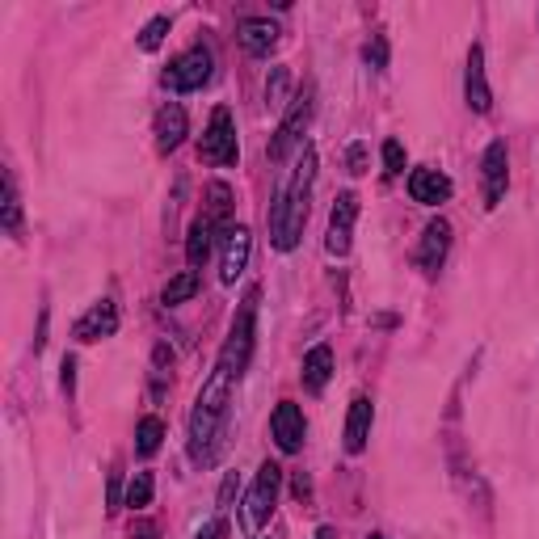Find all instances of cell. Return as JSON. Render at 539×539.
<instances>
[{
	"label": "cell",
	"instance_id": "cell-1",
	"mask_svg": "<svg viewBox=\"0 0 539 539\" xmlns=\"http://www.w3.org/2000/svg\"><path fill=\"white\" fill-rule=\"evenodd\" d=\"M257 295H262L257 287L245 291L241 308H236V316H232L228 342H224V350H219L207 384L198 388V396H194V409H190V459H194V464H215L219 447H224L232 392H236V384H241V375H245L249 358H253V342H257V337H253L257 333L253 329V321H257Z\"/></svg>",
	"mask_w": 539,
	"mask_h": 539
},
{
	"label": "cell",
	"instance_id": "cell-2",
	"mask_svg": "<svg viewBox=\"0 0 539 539\" xmlns=\"http://www.w3.org/2000/svg\"><path fill=\"white\" fill-rule=\"evenodd\" d=\"M312 182H316V148H304L299 161L291 169V177L278 186L274 203H270V241L274 249L291 253L304 236V224H308V198H312Z\"/></svg>",
	"mask_w": 539,
	"mask_h": 539
},
{
	"label": "cell",
	"instance_id": "cell-3",
	"mask_svg": "<svg viewBox=\"0 0 539 539\" xmlns=\"http://www.w3.org/2000/svg\"><path fill=\"white\" fill-rule=\"evenodd\" d=\"M278 493H283V468L266 459V464L257 468V476H253L245 502L236 506V510H241V531H245V535H257V531L270 523V514H274V506H278Z\"/></svg>",
	"mask_w": 539,
	"mask_h": 539
},
{
	"label": "cell",
	"instance_id": "cell-4",
	"mask_svg": "<svg viewBox=\"0 0 539 539\" xmlns=\"http://www.w3.org/2000/svg\"><path fill=\"white\" fill-rule=\"evenodd\" d=\"M198 156H203L207 165H219L228 169L241 161V144H236V123H232V110L228 106H215L211 110V123L198 139Z\"/></svg>",
	"mask_w": 539,
	"mask_h": 539
},
{
	"label": "cell",
	"instance_id": "cell-5",
	"mask_svg": "<svg viewBox=\"0 0 539 539\" xmlns=\"http://www.w3.org/2000/svg\"><path fill=\"white\" fill-rule=\"evenodd\" d=\"M308 123H312V89H299V97L291 102V110L283 114V123H278V131L270 139V161L274 165H283L287 156L299 148V139H304Z\"/></svg>",
	"mask_w": 539,
	"mask_h": 539
},
{
	"label": "cell",
	"instance_id": "cell-6",
	"mask_svg": "<svg viewBox=\"0 0 539 539\" xmlns=\"http://www.w3.org/2000/svg\"><path fill=\"white\" fill-rule=\"evenodd\" d=\"M211 68H215V59L207 47H190L186 55H177L173 64L165 68V89L169 93H194V89H203L211 81Z\"/></svg>",
	"mask_w": 539,
	"mask_h": 539
},
{
	"label": "cell",
	"instance_id": "cell-7",
	"mask_svg": "<svg viewBox=\"0 0 539 539\" xmlns=\"http://www.w3.org/2000/svg\"><path fill=\"white\" fill-rule=\"evenodd\" d=\"M354 219H358V194H337V203L329 211V232H325V249L333 257L350 253V236H354Z\"/></svg>",
	"mask_w": 539,
	"mask_h": 539
},
{
	"label": "cell",
	"instance_id": "cell-8",
	"mask_svg": "<svg viewBox=\"0 0 539 539\" xmlns=\"http://www.w3.org/2000/svg\"><path fill=\"white\" fill-rule=\"evenodd\" d=\"M506 182H510V169H506V139H493L481 156V190H485V207L493 211L497 203L506 198Z\"/></svg>",
	"mask_w": 539,
	"mask_h": 539
},
{
	"label": "cell",
	"instance_id": "cell-9",
	"mask_svg": "<svg viewBox=\"0 0 539 539\" xmlns=\"http://www.w3.org/2000/svg\"><path fill=\"white\" fill-rule=\"evenodd\" d=\"M270 434L283 455H295L299 447H304V434H308V422H304V409H299L295 401H283L274 409L270 417Z\"/></svg>",
	"mask_w": 539,
	"mask_h": 539
},
{
	"label": "cell",
	"instance_id": "cell-10",
	"mask_svg": "<svg viewBox=\"0 0 539 539\" xmlns=\"http://www.w3.org/2000/svg\"><path fill=\"white\" fill-rule=\"evenodd\" d=\"M118 333V308L110 304V299H102V304H93L81 321L72 325V337L76 342H102V337H114Z\"/></svg>",
	"mask_w": 539,
	"mask_h": 539
},
{
	"label": "cell",
	"instance_id": "cell-11",
	"mask_svg": "<svg viewBox=\"0 0 539 539\" xmlns=\"http://www.w3.org/2000/svg\"><path fill=\"white\" fill-rule=\"evenodd\" d=\"M249 249H253V232L249 228H228L224 232V266H219V278L232 287L236 278L245 274V266H249Z\"/></svg>",
	"mask_w": 539,
	"mask_h": 539
},
{
	"label": "cell",
	"instance_id": "cell-12",
	"mask_svg": "<svg viewBox=\"0 0 539 539\" xmlns=\"http://www.w3.org/2000/svg\"><path fill=\"white\" fill-rule=\"evenodd\" d=\"M451 190H455L451 177L438 173V169H413V173H409V198H413V203H422V207L447 203Z\"/></svg>",
	"mask_w": 539,
	"mask_h": 539
},
{
	"label": "cell",
	"instance_id": "cell-13",
	"mask_svg": "<svg viewBox=\"0 0 539 539\" xmlns=\"http://www.w3.org/2000/svg\"><path fill=\"white\" fill-rule=\"evenodd\" d=\"M447 249H451V224L447 219H434V224H426L422 232V249H417V266H422L426 274H438L447 262Z\"/></svg>",
	"mask_w": 539,
	"mask_h": 539
},
{
	"label": "cell",
	"instance_id": "cell-14",
	"mask_svg": "<svg viewBox=\"0 0 539 539\" xmlns=\"http://www.w3.org/2000/svg\"><path fill=\"white\" fill-rule=\"evenodd\" d=\"M464 97L476 114H489L493 110V93H489V81H485V51L472 47L468 51V72H464Z\"/></svg>",
	"mask_w": 539,
	"mask_h": 539
},
{
	"label": "cell",
	"instance_id": "cell-15",
	"mask_svg": "<svg viewBox=\"0 0 539 539\" xmlns=\"http://www.w3.org/2000/svg\"><path fill=\"white\" fill-rule=\"evenodd\" d=\"M190 123H186V110L177 106V102H165L161 114H156V148L161 152H177L182 148V139H186Z\"/></svg>",
	"mask_w": 539,
	"mask_h": 539
},
{
	"label": "cell",
	"instance_id": "cell-16",
	"mask_svg": "<svg viewBox=\"0 0 539 539\" xmlns=\"http://www.w3.org/2000/svg\"><path fill=\"white\" fill-rule=\"evenodd\" d=\"M236 38H241V47L249 55L262 59V55H270L278 47V26L270 22V17H245L241 30H236Z\"/></svg>",
	"mask_w": 539,
	"mask_h": 539
},
{
	"label": "cell",
	"instance_id": "cell-17",
	"mask_svg": "<svg viewBox=\"0 0 539 539\" xmlns=\"http://www.w3.org/2000/svg\"><path fill=\"white\" fill-rule=\"evenodd\" d=\"M371 417H375V409H371L367 396H354V401H350V417H346V451H350V455H358V451L367 447V438H371Z\"/></svg>",
	"mask_w": 539,
	"mask_h": 539
},
{
	"label": "cell",
	"instance_id": "cell-18",
	"mask_svg": "<svg viewBox=\"0 0 539 539\" xmlns=\"http://www.w3.org/2000/svg\"><path fill=\"white\" fill-rule=\"evenodd\" d=\"M329 375H333V350L329 346H312L308 358H304V388L308 392H325Z\"/></svg>",
	"mask_w": 539,
	"mask_h": 539
},
{
	"label": "cell",
	"instance_id": "cell-19",
	"mask_svg": "<svg viewBox=\"0 0 539 539\" xmlns=\"http://www.w3.org/2000/svg\"><path fill=\"white\" fill-rule=\"evenodd\" d=\"M211 219L207 215H198L194 224H190V232H186V262L190 266H203L207 257H211Z\"/></svg>",
	"mask_w": 539,
	"mask_h": 539
},
{
	"label": "cell",
	"instance_id": "cell-20",
	"mask_svg": "<svg viewBox=\"0 0 539 539\" xmlns=\"http://www.w3.org/2000/svg\"><path fill=\"white\" fill-rule=\"evenodd\" d=\"M194 295H198V270H182L177 278H169V283H165L161 304L177 308V304H186V299H194Z\"/></svg>",
	"mask_w": 539,
	"mask_h": 539
},
{
	"label": "cell",
	"instance_id": "cell-21",
	"mask_svg": "<svg viewBox=\"0 0 539 539\" xmlns=\"http://www.w3.org/2000/svg\"><path fill=\"white\" fill-rule=\"evenodd\" d=\"M161 443H165V426H161V417H144V422L135 426V451L148 459V455L161 451Z\"/></svg>",
	"mask_w": 539,
	"mask_h": 539
},
{
	"label": "cell",
	"instance_id": "cell-22",
	"mask_svg": "<svg viewBox=\"0 0 539 539\" xmlns=\"http://www.w3.org/2000/svg\"><path fill=\"white\" fill-rule=\"evenodd\" d=\"M152 472H135L131 476V485H127V502L123 506H131V510H144L148 502H152Z\"/></svg>",
	"mask_w": 539,
	"mask_h": 539
},
{
	"label": "cell",
	"instance_id": "cell-23",
	"mask_svg": "<svg viewBox=\"0 0 539 539\" xmlns=\"http://www.w3.org/2000/svg\"><path fill=\"white\" fill-rule=\"evenodd\" d=\"M5 228L22 241V198H17L13 177H5Z\"/></svg>",
	"mask_w": 539,
	"mask_h": 539
},
{
	"label": "cell",
	"instance_id": "cell-24",
	"mask_svg": "<svg viewBox=\"0 0 539 539\" xmlns=\"http://www.w3.org/2000/svg\"><path fill=\"white\" fill-rule=\"evenodd\" d=\"M207 194H211V211H207V219H211V224H224V228H228V211H232L228 198H232V190H228L224 182H215Z\"/></svg>",
	"mask_w": 539,
	"mask_h": 539
},
{
	"label": "cell",
	"instance_id": "cell-25",
	"mask_svg": "<svg viewBox=\"0 0 539 539\" xmlns=\"http://www.w3.org/2000/svg\"><path fill=\"white\" fill-rule=\"evenodd\" d=\"M165 34H169V17H152V22L144 26V34H139V47L144 51H156L165 43Z\"/></svg>",
	"mask_w": 539,
	"mask_h": 539
},
{
	"label": "cell",
	"instance_id": "cell-26",
	"mask_svg": "<svg viewBox=\"0 0 539 539\" xmlns=\"http://www.w3.org/2000/svg\"><path fill=\"white\" fill-rule=\"evenodd\" d=\"M291 85V72L287 68H270V81H266V102L270 106H283V93Z\"/></svg>",
	"mask_w": 539,
	"mask_h": 539
},
{
	"label": "cell",
	"instance_id": "cell-27",
	"mask_svg": "<svg viewBox=\"0 0 539 539\" xmlns=\"http://www.w3.org/2000/svg\"><path fill=\"white\" fill-rule=\"evenodd\" d=\"M384 173H405V148H401V139H384Z\"/></svg>",
	"mask_w": 539,
	"mask_h": 539
},
{
	"label": "cell",
	"instance_id": "cell-28",
	"mask_svg": "<svg viewBox=\"0 0 539 539\" xmlns=\"http://www.w3.org/2000/svg\"><path fill=\"white\" fill-rule=\"evenodd\" d=\"M367 64H371L375 72L388 68V38H384V34H375V43H367Z\"/></svg>",
	"mask_w": 539,
	"mask_h": 539
},
{
	"label": "cell",
	"instance_id": "cell-29",
	"mask_svg": "<svg viewBox=\"0 0 539 539\" xmlns=\"http://www.w3.org/2000/svg\"><path fill=\"white\" fill-rule=\"evenodd\" d=\"M228 535V523H224V514H219V518H211V523L203 527V531H198V539H224Z\"/></svg>",
	"mask_w": 539,
	"mask_h": 539
},
{
	"label": "cell",
	"instance_id": "cell-30",
	"mask_svg": "<svg viewBox=\"0 0 539 539\" xmlns=\"http://www.w3.org/2000/svg\"><path fill=\"white\" fill-rule=\"evenodd\" d=\"M363 165H367V148L354 144V148H350V173H363Z\"/></svg>",
	"mask_w": 539,
	"mask_h": 539
},
{
	"label": "cell",
	"instance_id": "cell-31",
	"mask_svg": "<svg viewBox=\"0 0 539 539\" xmlns=\"http://www.w3.org/2000/svg\"><path fill=\"white\" fill-rule=\"evenodd\" d=\"M72 388H76V363L64 358V392H72Z\"/></svg>",
	"mask_w": 539,
	"mask_h": 539
},
{
	"label": "cell",
	"instance_id": "cell-32",
	"mask_svg": "<svg viewBox=\"0 0 539 539\" xmlns=\"http://www.w3.org/2000/svg\"><path fill=\"white\" fill-rule=\"evenodd\" d=\"M131 539H156V527L152 523H135L131 527Z\"/></svg>",
	"mask_w": 539,
	"mask_h": 539
},
{
	"label": "cell",
	"instance_id": "cell-33",
	"mask_svg": "<svg viewBox=\"0 0 539 539\" xmlns=\"http://www.w3.org/2000/svg\"><path fill=\"white\" fill-rule=\"evenodd\" d=\"M316 539H337V535H333V527H321V531H316Z\"/></svg>",
	"mask_w": 539,
	"mask_h": 539
},
{
	"label": "cell",
	"instance_id": "cell-34",
	"mask_svg": "<svg viewBox=\"0 0 539 539\" xmlns=\"http://www.w3.org/2000/svg\"><path fill=\"white\" fill-rule=\"evenodd\" d=\"M367 539H384V535H367Z\"/></svg>",
	"mask_w": 539,
	"mask_h": 539
}]
</instances>
